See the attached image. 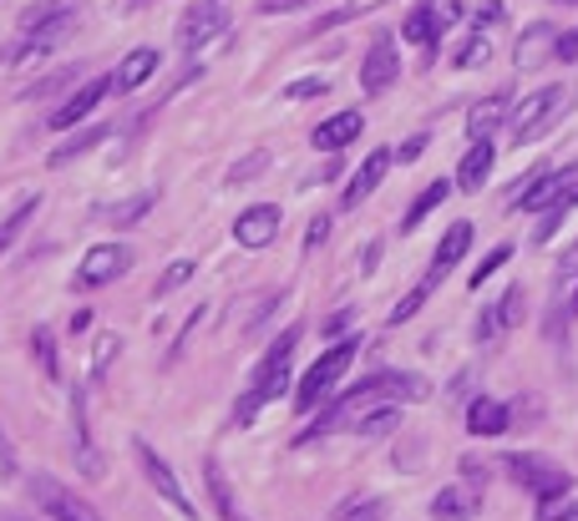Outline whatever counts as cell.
<instances>
[{
  "mask_svg": "<svg viewBox=\"0 0 578 521\" xmlns=\"http://www.w3.org/2000/svg\"><path fill=\"white\" fill-rule=\"evenodd\" d=\"M330 82L325 76H305V82H290L284 87V102H310V97H325Z\"/></svg>",
  "mask_w": 578,
  "mask_h": 521,
  "instance_id": "74e56055",
  "label": "cell"
},
{
  "mask_svg": "<svg viewBox=\"0 0 578 521\" xmlns=\"http://www.w3.org/2000/svg\"><path fill=\"white\" fill-rule=\"evenodd\" d=\"M446 193H452V183H427V193L416 198L411 208H406V218H401V228L411 233V228H421V218L431 213V208H442L446 203Z\"/></svg>",
  "mask_w": 578,
  "mask_h": 521,
  "instance_id": "4316f807",
  "label": "cell"
},
{
  "mask_svg": "<svg viewBox=\"0 0 578 521\" xmlns=\"http://www.w3.org/2000/svg\"><path fill=\"white\" fill-rule=\"evenodd\" d=\"M137 5H148V0H118V11L127 15V11H137Z\"/></svg>",
  "mask_w": 578,
  "mask_h": 521,
  "instance_id": "f907efd6",
  "label": "cell"
},
{
  "mask_svg": "<svg viewBox=\"0 0 578 521\" xmlns=\"http://www.w3.org/2000/svg\"><path fill=\"white\" fill-rule=\"evenodd\" d=\"M477 511H482V492H477V481H457V486L436 492V501H431V517H436V521H472Z\"/></svg>",
  "mask_w": 578,
  "mask_h": 521,
  "instance_id": "5bb4252c",
  "label": "cell"
},
{
  "mask_svg": "<svg viewBox=\"0 0 578 521\" xmlns=\"http://www.w3.org/2000/svg\"><path fill=\"white\" fill-rule=\"evenodd\" d=\"M118 349H122L118 334H102V339H97V349H91V375H102L107 364L118 360Z\"/></svg>",
  "mask_w": 578,
  "mask_h": 521,
  "instance_id": "ab89813d",
  "label": "cell"
},
{
  "mask_svg": "<svg viewBox=\"0 0 578 521\" xmlns=\"http://www.w3.org/2000/svg\"><path fill=\"white\" fill-rule=\"evenodd\" d=\"M401 76V57H396V36L391 30H381L371 46H366V66H360V87H366V97H381V91L396 87Z\"/></svg>",
  "mask_w": 578,
  "mask_h": 521,
  "instance_id": "ba28073f",
  "label": "cell"
},
{
  "mask_svg": "<svg viewBox=\"0 0 578 521\" xmlns=\"http://www.w3.org/2000/svg\"><path fill=\"white\" fill-rule=\"evenodd\" d=\"M549 41H553V26H543V21L522 30V41H518V66H533V61H538V51H543Z\"/></svg>",
  "mask_w": 578,
  "mask_h": 521,
  "instance_id": "1f68e13d",
  "label": "cell"
},
{
  "mask_svg": "<svg viewBox=\"0 0 578 521\" xmlns=\"http://www.w3.org/2000/svg\"><path fill=\"white\" fill-rule=\"evenodd\" d=\"M507 259H513V248H507V244H497V248L488 253V259H482V269H472V284H488V278L497 274V269H503Z\"/></svg>",
  "mask_w": 578,
  "mask_h": 521,
  "instance_id": "60d3db41",
  "label": "cell"
},
{
  "mask_svg": "<svg viewBox=\"0 0 578 521\" xmlns=\"http://www.w3.org/2000/svg\"><path fill=\"white\" fill-rule=\"evenodd\" d=\"M497 15H503V5H497V0H488V5H482V11H477V21H482V26H488V21H497Z\"/></svg>",
  "mask_w": 578,
  "mask_h": 521,
  "instance_id": "c3c4849f",
  "label": "cell"
},
{
  "mask_svg": "<svg viewBox=\"0 0 578 521\" xmlns=\"http://www.w3.org/2000/svg\"><path fill=\"white\" fill-rule=\"evenodd\" d=\"M204 476H208V496H213V507H219L223 521H244L234 507V486H229V476H223V466L219 461H208L204 466Z\"/></svg>",
  "mask_w": 578,
  "mask_h": 521,
  "instance_id": "cb8c5ba5",
  "label": "cell"
},
{
  "mask_svg": "<svg viewBox=\"0 0 578 521\" xmlns=\"http://www.w3.org/2000/svg\"><path fill=\"white\" fill-rule=\"evenodd\" d=\"M107 91H112V82H107V76H91V82H82V87H76L72 97H66V102L51 112V127L66 132V127H76V122H87V116L102 107Z\"/></svg>",
  "mask_w": 578,
  "mask_h": 521,
  "instance_id": "8fae6325",
  "label": "cell"
},
{
  "mask_svg": "<svg viewBox=\"0 0 578 521\" xmlns=\"http://www.w3.org/2000/svg\"><path fill=\"white\" fill-rule=\"evenodd\" d=\"M30 501L51 521H102L72 486H61V481H51V476H30Z\"/></svg>",
  "mask_w": 578,
  "mask_h": 521,
  "instance_id": "52a82bcc",
  "label": "cell"
},
{
  "mask_svg": "<svg viewBox=\"0 0 578 521\" xmlns=\"http://www.w3.org/2000/svg\"><path fill=\"white\" fill-rule=\"evenodd\" d=\"M553 51H558V61H568V66H574V61H578V30L558 36V41H553Z\"/></svg>",
  "mask_w": 578,
  "mask_h": 521,
  "instance_id": "f6af8a7d",
  "label": "cell"
},
{
  "mask_svg": "<svg viewBox=\"0 0 578 521\" xmlns=\"http://www.w3.org/2000/svg\"><path fill=\"white\" fill-rule=\"evenodd\" d=\"M102 137H107V127H102V122H97L91 132H76L72 142H66V147H57V152L46 158V168H66L72 158H82V152H91V147H102Z\"/></svg>",
  "mask_w": 578,
  "mask_h": 521,
  "instance_id": "484cf974",
  "label": "cell"
},
{
  "mask_svg": "<svg viewBox=\"0 0 578 521\" xmlns=\"http://www.w3.org/2000/svg\"><path fill=\"white\" fill-rule=\"evenodd\" d=\"M396 406H371L366 410V415H356V425H351V431L356 435H391L396 431Z\"/></svg>",
  "mask_w": 578,
  "mask_h": 521,
  "instance_id": "f546056e",
  "label": "cell"
},
{
  "mask_svg": "<svg viewBox=\"0 0 578 521\" xmlns=\"http://www.w3.org/2000/svg\"><path fill=\"white\" fill-rule=\"evenodd\" d=\"M492 162H497V152H492V137H488V142H472V147H467V158L457 162V188L462 193H477L482 183H488Z\"/></svg>",
  "mask_w": 578,
  "mask_h": 521,
  "instance_id": "ffe728a7",
  "label": "cell"
},
{
  "mask_svg": "<svg viewBox=\"0 0 578 521\" xmlns=\"http://www.w3.org/2000/svg\"><path fill=\"white\" fill-rule=\"evenodd\" d=\"M330 238V213H315L310 218V233H305V248H320Z\"/></svg>",
  "mask_w": 578,
  "mask_h": 521,
  "instance_id": "b9f144b4",
  "label": "cell"
},
{
  "mask_svg": "<svg viewBox=\"0 0 578 521\" xmlns=\"http://www.w3.org/2000/svg\"><path fill=\"white\" fill-rule=\"evenodd\" d=\"M345 324H351V309H341V314H330V319H325V334H341Z\"/></svg>",
  "mask_w": 578,
  "mask_h": 521,
  "instance_id": "7dc6e473",
  "label": "cell"
},
{
  "mask_svg": "<svg viewBox=\"0 0 578 521\" xmlns=\"http://www.w3.org/2000/svg\"><path fill=\"white\" fill-rule=\"evenodd\" d=\"M299 5H310V0H259V11H265V15H280V11H299Z\"/></svg>",
  "mask_w": 578,
  "mask_h": 521,
  "instance_id": "bcb514c9",
  "label": "cell"
},
{
  "mask_svg": "<svg viewBox=\"0 0 578 521\" xmlns=\"http://www.w3.org/2000/svg\"><path fill=\"white\" fill-rule=\"evenodd\" d=\"M30 345H36V360H41V370L57 380L61 375V355H57V339H51V330H46V324H36V330H30Z\"/></svg>",
  "mask_w": 578,
  "mask_h": 521,
  "instance_id": "4dcf8cb0",
  "label": "cell"
},
{
  "mask_svg": "<svg viewBox=\"0 0 578 521\" xmlns=\"http://www.w3.org/2000/svg\"><path fill=\"white\" fill-rule=\"evenodd\" d=\"M564 269H578V248H574V253H568V259H564Z\"/></svg>",
  "mask_w": 578,
  "mask_h": 521,
  "instance_id": "816d5d0a",
  "label": "cell"
},
{
  "mask_svg": "<svg viewBox=\"0 0 578 521\" xmlns=\"http://www.w3.org/2000/svg\"><path fill=\"white\" fill-rule=\"evenodd\" d=\"M578 183V168H564V173H543L528 193L513 198V208H533V213H549V208H564V198L574 193Z\"/></svg>",
  "mask_w": 578,
  "mask_h": 521,
  "instance_id": "7c38bea8",
  "label": "cell"
},
{
  "mask_svg": "<svg viewBox=\"0 0 578 521\" xmlns=\"http://www.w3.org/2000/svg\"><path fill=\"white\" fill-rule=\"evenodd\" d=\"M421 152H427V132H416V137H406V142L396 147V162H416Z\"/></svg>",
  "mask_w": 578,
  "mask_h": 521,
  "instance_id": "7bdbcfd3",
  "label": "cell"
},
{
  "mask_svg": "<svg viewBox=\"0 0 578 521\" xmlns=\"http://www.w3.org/2000/svg\"><path fill=\"white\" fill-rule=\"evenodd\" d=\"M360 127H366V116H360V112H335V116H325V122L315 127L310 142L320 147V152H341V147H351L360 137Z\"/></svg>",
  "mask_w": 578,
  "mask_h": 521,
  "instance_id": "e0dca14e",
  "label": "cell"
},
{
  "mask_svg": "<svg viewBox=\"0 0 578 521\" xmlns=\"http://www.w3.org/2000/svg\"><path fill=\"white\" fill-rule=\"evenodd\" d=\"M436 284H442V274H436V269H431V274L421 278V284H416V289L406 294V299H401L396 309H391V324H406V319H411L416 309H421V305H427V299H431V289H436Z\"/></svg>",
  "mask_w": 578,
  "mask_h": 521,
  "instance_id": "f1b7e54d",
  "label": "cell"
},
{
  "mask_svg": "<svg viewBox=\"0 0 578 521\" xmlns=\"http://www.w3.org/2000/svg\"><path fill=\"white\" fill-rule=\"evenodd\" d=\"M335 521H391V507H385L381 496H345Z\"/></svg>",
  "mask_w": 578,
  "mask_h": 521,
  "instance_id": "d4e9b609",
  "label": "cell"
},
{
  "mask_svg": "<svg viewBox=\"0 0 578 521\" xmlns=\"http://www.w3.org/2000/svg\"><path fill=\"white\" fill-rule=\"evenodd\" d=\"M467 431H472V435H503L507 431V406H503V400L477 395L472 406H467Z\"/></svg>",
  "mask_w": 578,
  "mask_h": 521,
  "instance_id": "603a6c76",
  "label": "cell"
},
{
  "mask_svg": "<svg viewBox=\"0 0 578 521\" xmlns=\"http://www.w3.org/2000/svg\"><path fill=\"white\" fill-rule=\"evenodd\" d=\"M295 345H299V324H290V330L269 345V355L259 360V370H254L249 395H244V400H238V410H234L238 425H249V420L259 415L269 400H280V395L290 390V355H295Z\"/></svg>",
  "mask_w": 578,
  "mask_h": 521,
  "instance_id": "7a4b0ae2",
  "label": "cell"
},
{
  "mask_svg": "<svg viewBox=\"0 0 578 521\" xmlns=\"http://www.w3.org/2000/svg\"><path fill=\"white\" fill-rule=\"evenodd\" d=\"M564 107H568V91L564 87H538L533 97H522V102L513 107V142H518V147L538 142V137H543L558 116H564Z\"/></svg>",
  "mask_w": 578,
  "mask_h": 521,
  "instance_id": "5b68a950",
  "label": "cell"
},
{
  "mask_svg": "<svg viewBox=\"0 0 578 521\" xmlns=\"http://www.w3.org/2000/svg\"><path fill=\"white\" fill-rule=\"evenodd\" d=\"M385 0H345L335 15H325V21H315V30H330V26H345V21H356V15H371V11H381Z\"/></svg>",
  "mask_w": 578,
  "mask_h": 521,
  "instance_id": "836d02e7",
  "label": "cell"
},
{
  "mask_svg": "<svg viewBox=\"0 0 578 521\" xmlns=\"http://www.w3.org/2000/svg\"><path fill=\"white\" fill-rule=\"evenodd\" d=\"M518 319H522V289H518V284H513V289H507L503 299H497V305L488 309V314L477 319V339L488 345V339H497V334H503V330H513Z\"/></svg>",
  "mask_w": 578,
  "mask_h": 521,
  "instance_id": "ac0fdd59",
  "label": "cell"
},
{
  "mask_svg": "<svg viewBox=\"0 0 578 521\" xmlns=\"http://www.w3.org/2000/svg\"><path fill=\"white\" fill-rule=\"evenodd\" d=\"M503 471H513V481L538 496V507H543V501H558V496L568 492L564 466L549 461V456H533V450H513V456H503Z\"/></svg>",
  "mask_w": 578,
  "mask_h": 521,
  "instance_id": "277c9868",
  "label": "cell"
},
{
  "mask_svg": "<svg viewBox=\"0 0 578 521\" xmlns=\"http://www.w3.org/2000/svg\"><path fill=\"white\" fill-rule=\"evenodd\" d=\"M36 208H41V203H36V198H26V203H21L11 218H5V223H0V253H5V248L21 238V228H26L30 218H36Z\"/></svg>",
  "mask_w": 578,
  "mask_h": 521,
  "instance_id": "d6a6232c",
  "label": "cell"
},
{
  "mask_svg": "<svg viewBox=\"0 0 578 521\" xmlns=\"http://www.w3.org/2000/svg\"><path fill=\"white\" fill-rule=\"evenodd\" d=\"M127 269H133V248L127 244H97L87 259H82L76 284H82V289H102V284H118Z\"/></svg>",
  "mask_w": 578,
  "mask_h": 521,
  "instance_id": "9c48e42d",
  "label": "cell"
},
{
  "mask_svg": "<svg viewBox=\"0 0 578 521\" xmlns=\"http://www.w3.org/2000/svg\"><path fill=\"white\" fill-rule=\"evenodd\" d=\"M234 238L244 248H269L274 238H280V208H274V203L244 208V213L234 218Z\"/></svg>",
  "mask_w": 578,
  "mask_h": 521,
  "instance_id": "4fadbf2b",
  "label": "cell"
},
{
  "mask_svg": "<svg viewBox=\"0 0 578 521\" xmlns=\"http://www.w3.org/2000/svg\"><path fill=\"white\" fill-rule=\"evenodd\" d=\"M208 319V305H198V309H188V324H183L179 334H173V345H168V360H179L183 349H188V339H193V330Z\"/></svg>",
  "mask_w": 578,
  "mask_h": 521,
  "instance_id": "f35d334b",
  "label": "cell"
},
{
  "mask_svg": "<svg viewBox=\"0 0 578 521\" xmlns=\"http://www.w3.org/2000/svg\"><path fill=\"white\" fill-rule=\"evenodd\" d=\"M488 57H492V41H488V36H482V30H477L472 41H467V46H462V51H457V66H462V72H472V66H482V61H488Z\"/></svg>",
  "mask_w": 578,
  "mask_h": 521,
  "instance_id": "8d00e7d4",
  "label": "cell"
},
{
  "mask_svg": "<svg viewBox=\"0 0 578 521\" xmlns=\"http://www.w3.org/2000/svg\"><path fill=\"white\" fill-rule=\"evenodd\" d=\"M76 30V5H51L46 15H30L26 26L15 30V41H5V51H0V61L5 66H36V61L57 57V46L66 41Z\"/></svg>",
  "mask_w": 578,
  "mask_h": 521,
  "instance_id": "6da1fadb",
  "label": "cell"
},
{
  "mask_svg": "<svg viewBox=\"0 0 578 521\" xmlns=\"http://www.w3.org/2000/svg\"><path fill=\"white\" fill-rule=\"evenodd\" d=\"M356 349H360V339H341V345H330L320 360L299 375V390H295V406L299 410H315L320 400H325L335 385H341V375L356 364Z\"/></svg>",
  "mask_w": 578,
  "mask_h": 521,
  "instance_id": "3957f363",
  "label": "cell"
},
{
  "mask_svg": "<svg viewBox=\"0 0 578 521\" xmlns=\"http://www.w3.org/2000/svg\"><path fill=\"white\" fill-rule=\"evenodd\" d=\"M152 203H158V193H143V198H127V203H118V208H112V213H107V218H112L118 228H127V223H137V218L148 213Z\"/></svg>",
  "mask_w": 578,
  "mask_h": 521,
  "instance_id": "d590c367",
  "label": "cell"
},
{
  "mask_svg": "<svg viewBox=\"0 0 578 521\" xmlns=\"http://www.w3.org/2000/svg\"><path fill=\"white\" fill-rule=\"evenodd\" d=\"M391 162H396V152H385V147H381V152H371L366 162H360V173L351 177V188H345L341 208H360V203H366V198H371V193L381 188V177L391 173Z\"/></svg>",
  "mask_w": 578,
  "mask_h": 521,
  "instance_id": "9a60e30c",
  "label": "cell"
},
{
  "mask_svg": "<svg viewBox=\"0 0 578 521\" xmlns=\"http://www.w3.org/2000/svg\"><path fill=\"white\" fill-rule=\"evenodd\" d=\"M568 521H578V511H574V517H568Z\"/></svg>",
  "mask_w": 578,
  "mask_h": 521,
  "instance_id": "11a10c76",
  "label": "cell"
},
{
  "mask_svg": "<svg viewBox=\"0 0 578 521\" xmlns=\"http://www.w3.org/2000/svg\"><path fill=\"white\" fill-rule=\"evenodd\" d=\"M152 72H158V51L152 46H137L133 57L118 66V76H112V87L118 91H137L143 82H152Z\"/></svg>",
  "mask_w": 578,
  "mask_h": 521,
  "instance_id": "7402d4cb",
  "label": "cell"
},
{
  "mask_svg": "<svg viewBox=\"0 0 578 521\" xmlns=\"http://www.w3.org/2000/svg\"><path fill=\"white\" fill-rule=\"evenodd\" d=\"M133 456H137V466H143V476H148V486L158 496H163L168 507L179 511V517H188V521H198V507L188 501V492H183V481L173 476V466L158 456V450L148 446V441H133Z\"/></svg>",
  "mask_w": 578,
  "mask_h": 521,
  "instance_id": "8992f818",
  "label": "cell"
},
{
  "mask_svg": "<svg viewBox=\"0 0 578 521\" xmlns=\"http://www.w3.org/2000/svg\"><path fill=\"white\" fill-rule=\"evenodd\" d=\"M401 36L411 46H421V51H436V36H442V21H436V5L431 0H416L411 5V15H406V26H401Z\"/></svg>",
  "mask_w": 578,
  "mask_h": 521,
  "instance_id": "d6986e66",
  "label": "cell"
},
{
  "mask_svg": "<svg viewBox=\"0 0 578 521\" xmlns=\"http://www.w3.org/2000/svg\"><path fill=\"white\" fill-rule=\"evenodd\" d=\"M193 269H198V263H193V259L168 263V274L158 278V284H152V294H158V299H168V294H173V289H183V284H188V278H193Z\"/></svg>",
  "mask_w": 578,
  "mask_h": 521,
  "instance_id": "e575fe53",
  "label": "cell"
},
{
  "mask_svg": "<svg viewBox=\"0 0 578 521\" xmlns=\"http://www.w3.org/2000/svg\"><path fill=\"white\" fill-rule=\"evenodd\" d=\"M21 466H15V446H11V435L0 431V476H15Z\"/></svg>",
  "mask_w": 578,
  "mask_h": 521,
  "instance_id": "ee69618b",
  "label": "cell"
},
{
  "mask_svg": "<svg viewBox=\"0 0 578 521\" xmlns=\"http://www.w3.org/2000/svg\"><path fill=\"white\" fill-rule=\"evenodd\" d=\"M376 259H381V244H371V248H366V253H360V269L371 274V269H376Z\"/></svg>",
  "mask_w": 578,
  "mask_h": 521,
  "instance_id": "681fc988",
  "label": "cell"
},
{
  "mask_svg": "<svg viewBox=\"0 0 578 521\" xmlns=\"http://www.w3.org/2000/svg\"><path fill=\"white\" fill-rule=\"evenodd\" d=\"M269 162H274V158H269L265 147H254L249 158H238L234 168H229V177H223V183H229V188H244V183H254L259 173H269Z\"/></svg>",
  "mask_w": 578,
  "mask_h": 521,
  "instance_id": "83f0119b",
  "label": "cell"
},
{
  "mask_svg": "<svg viewBox=\"0 0 578 521\" xmlns=\"http://www.w3.org/2000/svg\"><path fill=\"white\" fill-rule=\"evenodd\" d=\"M467 248H472V223H452V228L442 233L436 253H431V269L446 278V269H457V263L467 259Z\"/></svg>",
  "mask_w": 578,
  "mask_h": 521,
  "instance_id": "44dd1931",
  "label": "cell"
},
{
  "mask_svg": "<svg viewBox=\"0 0 578 521\" xmlns=\"http://www.w3.org/2000/svg\"><path fill=\"white\" fill-rule=\"evenodd\" d=\"M507 112H513V97H507V91H492V97H482V102L467 112V137H472V142H488L492 132L503 127Z\"/></svg>",
  "mask_w": 578,
  "mask_h": 521,
  "instance_id": "2e32d148",
  "label": "cell"
},
{
  "mask_svg": "<svg viewBox=\"0 0 578 521\" xmlns=\"http://www.w3.org/2000/svg\"><path fill=\"white\" fill-rule=\"evenodd\" d=\"M558 5H578V0H558Z\"/></svg>",
  "mask_w": 578,
  "mask_h": 521,
  "instance_id": "db71d44e",
  "label": "cell"
},
{
  "mask_svg": "<svg viewBox=\"0 0 578 521\" xmlns=\"http://www.w3.org/2000/svg\"><path fill=\"white\" fill-rule=\"evenodd\" d=\"M574 314H578V289H574Z\"/></svg>",
  "mask_w": 578,
  "mask_h": 521,
  "instance_id": "f5cc1de1",
  "label": "cell"
},
{
  "mask_svg": "<svg viewBox=\"0 0 578 521\" xmlns=\"http://www.w3.org/2000/svg\"><path fill=\"white\" fill-rule=\"evenodd\" d=\"M223 30H229V11H223V0H198V5L183 15L179 46H183V51H198V46L219 41Z\"/></svg>",
  "mask_w": 578,
  "mask_h": 521,
  "instance_id": "30bf717a",
  "label": "cell"
}]
</instances>
